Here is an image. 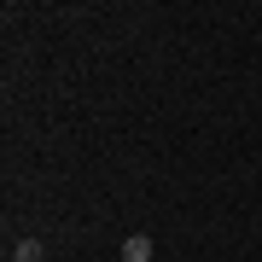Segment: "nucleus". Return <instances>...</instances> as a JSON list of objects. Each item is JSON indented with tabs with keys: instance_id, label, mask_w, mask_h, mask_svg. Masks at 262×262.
<instances>
[{
	"instance_id": "obj_1",
	"label": "nucleus",
	"mask_w": 262,
	"mask_h": 262,
	"mask_svg": "<svg viewBox=\"0 0 262 262\" xmlns=\"http://www.w3.org/2000/svg\"><path fill=\"white\" fill-rule=\"evenodd\" d=\"M122 262H151V239L146 233H128V239H122Z\"/></svg>"
},
{
	"instance_id": "obj_2",
	"label": "nucleus",
	"mask_w": 262,
	"mask_h": 262,
	"mask_svg": "<svg viewBox=\"0 0 262 262\" xmlns=\"http://www.w3.org/2000/svg\"><path fill=\"white\" fill-rule=\"evenodd\" d=\"M12 262H47V245L41 239H18L12 245Z\"/></svg>"
}]
</instances>
